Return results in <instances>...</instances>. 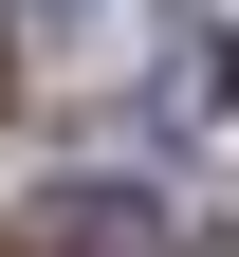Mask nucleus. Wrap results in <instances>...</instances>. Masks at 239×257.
I'll return each instance as SVG.
<instances>
[{"instance_id": "nucleus-1", "label": "nucleus", "mask_w": 239, "mask_h": 257, "mask_svg": "<svg viewBox=\"0 0 239 257\" xmlns=\"http://www.w3.org/2000/svg\"><path fill=\"white\" fill-rule=\"evenodd\" d=\"M19 257H166V202L147 184H37L19 202Z\"/></svg>"}, {"instance_id": "nucleus-2", "label": "nucleus", "mask_w": 239, "mask_h": 257, "mask_svg": "<svg viewBox=\"0 0 239 257\" xmlns=\"http://www.w3.org/2000/svg\"><path fill=\"white\" fill-rule=\"evenodd\" d=\"M147 110H166V128H221V110H239V37H221V19H166V55H147Z\"/></svg>"}, {"instance_id": "nucleus-3", "label": "nucleus", "mask_w": 239, "mask_h": 257, "mask_svg": "<svg viewBox=\"0 0 239 257\" xmlns=\"http://www.w3.org/2000/svg\"><path fill=\"white\" fill-rule=\"evenodd\" d=\"M92 19H111V0H19V37H92Z\"/></svg>"}]
</instances>
